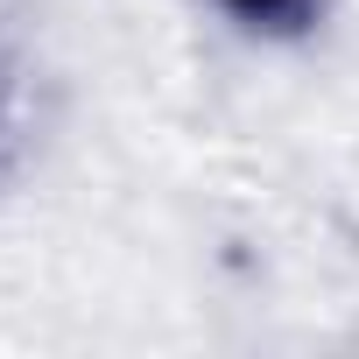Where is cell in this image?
Listing matches in <instances>:
<instances>
[{
    "label": "cell",
    "mask_w": 359,
    "mask_h": 359,
    "mask_svg": "<svg viewBox=\"0 0 359 359\" xmlns=\"http://www.w3.org/2000/svg\"><path fill=\"white\" fill-rule=\"evenodd\" d=\"M226 22H240L247 36H268V43H296L324 22L331 0H212Z\"/></svg>",
    "instance_id": "6da1fadb"
},
{
    "label": "cell",
    "mask_w": 359,
    "mask_h": 359,
    "mask_svg": "<svg viewBox=\"0 0 359 359\" xmlns=\"http://www.w3.org/2000/svg\"><path fill=\"white\" fill-rule=\"evenodd\" d=\"M22 169V78L0 64V191Z\"/></svg>",
    "instance_id": "7a4b0ae2"
}]
</instances>
